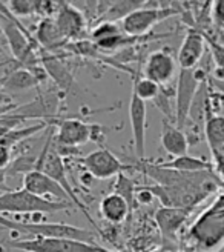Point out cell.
Segmentation results:
<instances>
[{
  "mask_svg": "<svg viewBox=\"0 0 224 252\" xmlns=\"http://www.w3.org/2000/svg\"><path fill=\"white\" fill-rule=\"evenodd\" d=\"M188 240L201 252H217L224 248V192L192 223Z\"/></svg>",
  "mask_w": 224,
  "mask_h": 252,
  "instance_id": "obj_1",
  "label": "cell"
},
{
  "mask_svg": "<svg viewBox=\"0 0 224 252\" xmlns=\"http://www.w3.org/2000/svg\"><path fill=\"white\" fill-rule=\"evenodd\" d=\"M5 5L12 17H29L35 12H42L40 0H11Z\"/></svg>",
  "mask_w": 224,
  "mask_h": 252,
  "instance_id": "obj_23",
  "label": "cell"
},
{
  "mask_svg": "<svg viewBox=\"0 0 224 252\" xmlns=\"http://www.w3.org/2000/svg\"><path fill=\"white\" fill-rule=\"evenodd\" d=\"M76 161L80 163L84 168V171L97 180H108L112 177H118L124 171L132 169L131 165L123 163L112 151L106 148L92 151L88 156L76 158Z\"/></svg>",
  "mask_w": 224,
  "mask_h": 252,
  "instance_id": "obj_9",
  "label": "cell"
},
{
  "mask_svg": "<svg viewBox=\"0 0 224 252\" xmlns=\"http://www.w3.org/2000/svg\"><path fill=\"white\" fill-rule=\"evenodd\" d=\"M11 191L8 183H6V171H0V192H8Z\"/></svg>",
  "mask_w": 224,
  "mask_h": 252,
  "instance_id": "obj_31",
  "label": "cell"
},
{
  "mask_svg": "<svg viewBox=\"0 0 224 252\" xmlns=\"http://www.w3.org/2000/svg\"><path fill=\"white\" fill-rule=\"evenodd\" d=\"M206 49H207V42L204 34L195 28H191L186 32L177 54L180 69H196L198 63L204 57Z\"/></svg>",
  "mask_w": 224,
  "mask_h": 252,
  "instance_id": "obj_13",
  "label": "cell"
},
{
  "mask_svg": "<svg viewBox=\"0 0 224 252\" xmlns=\"http://www.w3.org/2000/svg\"><path fill=\"white\" fill-rule=\"evenodd\" d=\"M0 34H2V27H0Z\"/></svg>",
  "mask_w": 224,
  "mask_h": 252,
  "instance_id": "obj_34",
  "label": "cell"
},
{
  "mask_svg": "<svg viewBox=\"0 0 224 252\" xmlns=\"http://www.w3.org/2000/svg\"><path fill=\"white\" fill-rule=\"evenodd\" d=\"M189 216V211L175 209V208H161L155 214V220L158 228L166 238H175L177 232L186 223Z\"/></svg>",
  "mask_w": 224,
  "mask_h": 252,
  "instance_id": "obj_17",
  "label": "cell"
},
{
  "mask_svg": "<svg viewBox=\"0 0 224 252\" xmlns=\"http://www.w3.org/2000/svg\"><path fill=\"white\" fill-rule=\"evenodd\" d=\"M74 205L37 197L27 189L0 194V216L2 214H54L72 209Z\"/></svg>",
  "mask_w": 224,
  "mask_h": 252,
  "instance_id": "obj_4",
  "label": "cell"
},
{
  "mask_svg": "<svg viewBox=\"0 0 224 252\" xmlns=\"http://www.w3.org/2000/svg\"><path fill=\"white\" fill-rule=\"evenodd\" d=\"M175 14H178V11L173 6L144 5L139 9H135L128 17H124L121 20V30L129 37L140 39V37L151 31L157 23Z\"/></svg>",
  "mask_w": 224,
  "mask_h": 252,
  "instance_id": "obj_8",
  "label": "cell"
},
{
  "mask_svg": "<svg viewBox=\"0 0 224 252\" xmlns=\"http://www.w3.org/2000/svg\"><path fill=\"white\" fill-rule=\"evenodd\" d=\"M160 142L161 146L166 151L169 156L173 158L183 157L189 154V137L183 129H180L178 126L168 120L163 119L161 122V134H160Z\"/></svg>",
  "mask_w": 224,
  "mask_h": 252,
  "instance_id": "obj_15",
  "label": "cell"
},
{
  "mask_svg": "<svg viewBox=\"0 0 224 252\" xmlns=\"http://www.w3.org/2000/svg\"><path fill=\"white\" fill-rule=\"evenodd\" d=\"M57 123L54 134V145L61 157H72L79 148L92 140L94 125H88L79 119H61Z\"/></svg>",
  "mask_w": 224,
  "mask_h": 252,
  "instance_id": "obj_6",
  "label": "cell"
},
{
  "mask_svg": "<svg viewBox=\"0 0 224 252\" xmlns=\"http://www.w3.org/2000/svg\"><path fill=\"white\" fill-rule=\"evenodd\" d=\"M203 128L210 154L218 153L220 149L224 148V116L207 114Z\"/></svg>",
  "mask_w": 224,
  "mask_h": 252,
  "instance_id": "obj_20",
  "label": "cell"
},
{
  "mask_svg": "<svg viewBox=\"0 0 224 252\" xmlns=\"http://www.w3.org/2000/svg\"><path fill=\"white\" fill-rule=\"evenodd\" d=\"M161 166L173 169V171H180V172H201V171H214L212 169V163H209L204 158L200 157H194V156H183L172 158L170 161L163 163Z\"/></svg>",
  "mask_w": 224,
  "mask_h": 252,
  "instance_id": "obj_21",
  "label": "cell"
},
{
  "mask_svg": "<svg viewBox=\"0 0 224 252\" xmlns=\"http://www.w3.org/2000/svg\"><path fill=\"white\" fill-rule=\"evenodd\" d=\"M54 128H56L54 125H49L48 138H46V143L43 146L42 154L39 157V161H37L35 171H42L46 175H49L51 179H54L68 192L74 206L79 208L84 214L86 219L91 221V224L97 226L95 220L91 217V214L88 212V208H86V205L77 197V191L74 189V186L71 185V182L68 179V171H66V166H65V160L58 154V151L56 149V145H54Z\"/></svg>",
  "mask_w": 224,
  "mask_h": 252,
  "instance_id": "obj_3",
  "label": "cell"
},
{
  "mask_svg": "<svg viewBox=\"0 0 224 252\" xmlns=\"http://www.w3.org/2000/svg\"><path fill=\"white\" fill-rule=\"evenodd\" d=\"M35 42L48 53H54L56 49L63 48L68 43L65 35L58 30L54 17H45L37 25Z\"/></svg>",
  "mask_w": 224,
  "mask_h": 252,
  "instance_id": "obj_16",
  "label": "cell"
},
{
  "mask_svg": "<svg viewBox=\"0 0 224 252\" xmlns=\"http://www.w3.org/2000/svg\"><path fill=\"white\" fill-rule=\"evenodd\" d=\"M131 212V206L121 195L112 192L102 198L100 201V214L102 217L111 224H120L126 220Z\"/></svg>",
  "mask_w": 224,
  "mask_h": 252,
  "instance_id": "obj_18",
  "label": "cell"
},
{
  "mask_svg": "<svg viewBox=\"0 0 224 252\" xmlns=\"http://www.w3.org/2000/svg\"><path fill=\"white\" fill-rule=\"evenodd\" d=\"M39 83H40V80L37 79L31 71L23 69V68H19L14 72H11V75L5 77L2 82L5 90H9V91L31 90V88H35Z\"/></svg>",
  "mask_w": 224,
  "mask_h": 252,
  "instance_id": "obj_22",
  "label": "cell"
},
{
  "mask_svg": "<svg viewBox=\"0 0 224 252\" xmlns=\"http://www.w3.org/2000/svg\"><path fill=\"white\" fill-rule=\"evenodd\" d=\"M121 32L124 31L121 30V25H118L117 22H100L91 31V39L94 43H97L102 40H108L111 37H115Z\"/></svg>",
  "mask_w": 224,
  "mask_h": 252,
  "instance_id": "obj_27",
  "label": "cell"
},
{
  "mask_svg": "<svg viewBox=\"0 0 224 252\" xmlns=\"http://www.w3.org/2000/svg\"><path fill=\"white\" fill-rule=\"evenodd\" d=\"M212 169L224 185V148L220 149L218 153L212 154Z\"/></svg>",
  "mask_w": 224,
  "mask_h": 252,
  "instance_id": "obj_29",
  "label": "cell"
},
{
  "mask_svg": "<svg viewBox=\"0 0 224 252\" xmlns=\"http://www.w3.org/2000/svg\"><path fill=\"white\" fill-rule=\"evenodd\" d=\"M53 17L68 42L80 40L86 34V17L74 5L68 2H58V8Z\"/></svg>",
  "mask_w": 224,
  "mask_h": 252,
  "instance_id": "obj_12",
  "label": "cell"
},
{
  "mask_svg": "<svg viewBox=\"0 0 224 252\" xmlns=\"http://www.w3.org/2000/svg\"><path fill=\"white\" fill-rule=\"evenodd\" d=\"M210 19H212V25L218 31H224V0L212 2V6H210Z\"/></svg>",
  "mask_w": 224,
  "mask_h": 252,
  "instance_id": "obj_28",
  "label": "cell"
},
{
  "mask_svg": "<svg viewBox=\"0 0 224 252\" xmlns=\"http://www.w3.org/2000/svg\"><path fill=\"white\" fill-rule=\"evenodd\" d=\"M23 189H27L28 192L48 198V200H54V201H63V203H72L71 197L68 192L61 188L54 179H51L49 175H46L42 171H32L28 172L23 177Z\"/></svg>",
  "mask_w": 224,
  "mask_h": 252,
  "instance_id": "obj_11",
  "label": "cell"
},
{
  "mask_svg": "<svg viewBox=\"0 0 224 252\" xmlns=\"http://www.w3.org/2000/svg\"><path fill=\"white\" fill-rule=\"evenodd\" d=\"M212 83L217 86V90H218L220 93H223V94H224V80H217V79H212Z\"/></svg>",
  "mask_w": 224,
  "mask_h": 252,
  "instance_id": "obj_32",
  "label": "cell"
},
{
  "mask_svg": "<svg viewBox=\"0 0 224 252\" xmlns=\"http://www.w3.org/2000/svg\"><path fill=\"white\" fill-rule=\"evenodd\" d=\"M206 42H207V49L210 53V57H212L215 68H214V75L212 77L217 80H224V46L220 45L218 42H215L214 39H210L209 35H206Z\"/></svg>",
  "mask_w": 224,
  "mask_h": 252,
  "instance_id": "obj_25",
  "label": "cell"
},
{
  "mask_svg": "<svg viewBox=\"0 0 224 252\" xmlns=\"http://www.w3.org/2000/svg\"><path fill=\"white\" fill-rule=\"evenodd\" d=\"M0 228L22 232L29 237H45V238H68V240H77L97 245V234L88 229L79 228V226L68 223H32V221H17L8 217L0 216Z\"/></svg>",
  "mask_w": 224,
  "mask_h": 252,
  "instance_id": "obj_2",
  "label": "cell"
},
{
  "mask_svg": "<svg viewBox=\"0 0 224 252\" xmlns=\"http://www.w3.org/2000/svg\"><path fill=\"white\" fill-rule=\"evenodd\" d=\"M114 192L121 195L124 200L128 201L131 211L137 206V200H135V192H137V188L134 180H131L129 177H126L124 174H120L117 177V182L114 185Z\"/></svg>",
  "mask_w": 224,
  "mask_h": 252,
  "instance_id": "obj_26",
  "label": "cell"
},
{
  "mask_svg": "<svg viewBox=\"0 0 224 252\" xmlns=\"http://www.w3.org/2000/svg\"><path fill=\"white\" fill-rule=\"evenodd\" d=\"M204 80H207V77L204 74L200 75L198 68L180 69L175 90V125L180 129H183L188 123L195 95Z\"/></svg>",
  "mask_w": 224,
  "mask_h": 252,
  "instance_id": "obj_7",
  "label": "cell"
},
{
  "mask_svg": "<svg viewBox=\"0 0 224 252\" xmlns=\"http://www.w3.org/2000/svg\"><path fill=\"white\" fill-rule=\"evenodd\" d=\"M178 62L169 49H158L147 56L144 62L143 77L155 82L161 88L168 86L177 75Z\"/></svg>",
  "mask_w": 224,
  "mask_h": 252,
  "instance_id": "obj_10",
  "label": "cell"
},
{
  "mask_svg": "<svg viewBox=\"0 0 224 252\" xmlns=\"http://www.w3.org/2000/svg\"><path fill=\"white\" fill-rule=\"evenodd\" d=\"M129 120H131V129H132L134 153L139 160H144L146 123H147L146 102L140 100L134 93L131 95V102H129Z\"/></svg>",
  "mask_w": 224,
  "mask_h": 252,
  "instance_id": "obj_14",
  "label": "cell"
},
{
  "mask_svg": "<svg viewBox=\"0 0 224 252\" xmlns=\"http://www.w3.org/2000/svg\"><path fill=\"white\" fill-rule=\"evenodd\" d=\"M161 91V86L155 82L149 80L146 77H137L134 80L132 93L139 97L143 102H149V100H155Z\"/></svg>",
  "mask_w": 224,
  "mask_h": 252,
  "instance_id": "obj_24",
  "label": "cell"
},
{
  "mask_svg": "<svg viewBox=\"0 0 224 252\" xmlns=\"http://www.w3.org/2000/svg\"><path fill=\"white\" fill-rule=\"evenodd\" d=\"M42 66L46 72V75H49L61 90L68 91L69 86L74 83V79H72V74L71 71L65 66V63L61 62L58 57H56L53 53H48V54H43L42 59Z\"/></svg>",
  "mask_w": 224,
  "mask_h": 252,
  "instance_id": "obj_19",
  "label": "cell"
},
{
  "mask_svg": "<svg viewBox=\"0 0 224 252\" xmlns=\"http://www.w3.org/2000/svg\"><path fill=\"white\" fill-rule=\"evenodd\" d=\"M2 51H3V49H2V43H0V54H2Z\"/></svg>",
  "mask_w": 224,
  "mask_h": 252,
  "instance_id": "obj_33",
  "label": "cell"
},
{
  "mask_svg": "<svg viewBox=\"0 0 224 252\" xmlns=\"http://www.w3.org/2000/svg\"><path fill=\"white\" fill-rule=\"evenodd\" d=\"M9 249H17L22 252H111L100 245H91L68 238H45L31 237L20 240L6 242Z\"/></svg>",
  "mask_w": 224,
  "mask_h": 252,
  "instance_id": "obj_5",
  "label": "cell"
},
{
  "mask_svg": "<svg viewBox=\"0 0 224 252\" xmlns=\"http://www.w3.org/2000/svg\"><path fill=\"white\" fill-rule=\"evenodd\" d=\"M12 161V149L0 145V171H6Z\"/></svg>",
  "mask_w": 224,
  "mask_h": 252,
  "instance_id": "obj_30",
  "label": "cell"
}]
</instances>
